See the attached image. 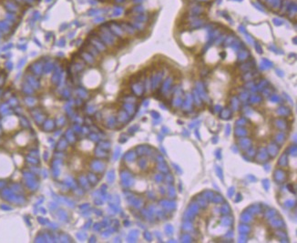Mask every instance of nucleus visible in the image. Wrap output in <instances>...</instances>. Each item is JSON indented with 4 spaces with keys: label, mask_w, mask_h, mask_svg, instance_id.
<instances>
[{
    "label": "nucleus",
    "mask_w": 297,
    "mask_h": 243,
    "mask_svg": "<svg viewBox=\"0 0 297 243\" xmlns=\"http://www.w3.org/2000/svg\"><path fill=\"white\" fill-rule=\"evenodd\" d=\"M5 6L6 7V9L7 10H9L11 12H15L18 10V6H16V5L11 1H7L6 4H5Z\"/></svg>",
    "instance_id": "obj_1"
}]
</instances>
